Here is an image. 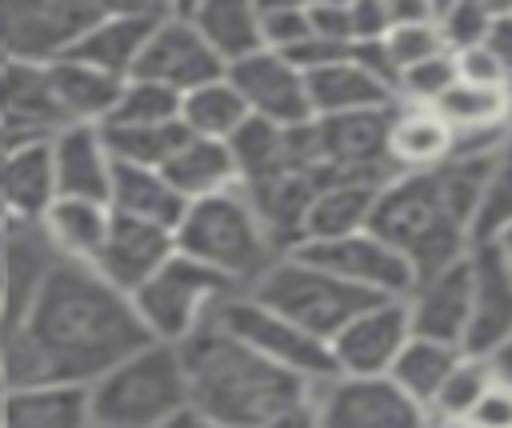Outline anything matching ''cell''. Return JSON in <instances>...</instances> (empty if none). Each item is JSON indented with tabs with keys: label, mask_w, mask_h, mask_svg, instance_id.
Here are the masks:
<instances>
[{
	"label": "cell",
	"mask_w": 512,
	"mask_h": 428,
	"mask_svg": "<svg viewBox=\"0 0 512 428\" xmlns=\"http://www.w3.org/2000/svg\"><path fill=\"white\" fill-rule=\"evenodd\" d=\"M144 344L152 340L136 320L132 300L104 284L88 264L60 260L0 348V384L4 392L36 384L92 388Z\"/></svg>",
	"instance_id": "cell-1"
},
{
	"label": "cell",
	"mask_w": 512,
	"mask_h": 428,
	"mask_svg": "<svg viewBox=\"0 0 512 428\" xmlns=\"http://www.w3.org/2000/svg\"><path fill=\"white\" fill-rule=\"evenodd\" d=\"M188 408L220 428H264L276 412L312 396L316 384L268 364L216 320L180 344Z\"/></svg>",
	"instance_id": "cell-2"
},
{
	"label": "cell",
	"mask_w": 512,
	"mask_h": 428,
	"mask_svg": "<svg viewBox=\"0 0 512 428\" xmlns=\"http://www.w3.org/2000/svg\"><path fill=\"white\" fill-rule=\"evenodd\" d=\"M368 232L396 248L416 280H428L468 256V228L448 212L432 172L388 180L368 216Z\"/></svg>",
	"instance_id": "cell-3"
},
{
	"label": "cell",
	"mask_w": 512,
	"mask_h": 428,
	"mask_svg": "<svg viewBox=\"0 0 512 428\" xmlns=\"http://www.w3.org/2000/svg\"><path fill=\"white\" fill-rule=\"evenodd\" d=\"M176 252L224 276L232 288H252L276 260V244L268 240L260 216L252 212L244 188H228L204 200H192L176 224Z\"/></svg>",
	"instance_id": "cell-4"
},
{
	"label": "cell",
	"mask_w": 512,
	"mask_h": 428,
	"mask_svg": "<svg viewBox=\"0 0 512 428\" xmlns=\"http://www.w3.org/2000/svg\"><path fill=\"white\" fill-rule=\"evenodd\" d=\"M92 424L100 428H160L188 408V380L180 348L144 344L116 368H108L92 388Z\"/></svg>",
	"instance_id": "cell-5"
},
{
	"label": "cell",
	"mask_w": 512,
	"mask_h": 428,
	"mask_svg": "<svg viewBox=\"0 0 512 428\" xmlns=\"http://www.w3.org/2000/svg\"><path fill=\"white\" fill-rule=\"evenodd\" d=\"M252 300H260L264 308L280 312L284 320H292L296 328H304L316 340H332L352 316H360L368 304L388 300V296H372L364 288H352L344 280H336L332 272L300 260V256H280L252 288H244Z\"/></svg>",
	"instance_id": "cell-6"
},
{
	"label": "cell",
	"mask_w": 512,
	"mask_h": 428,
	"mask_svg": "<svg viewBox=\"0 0 512 428\" xmlns=\"http://www.w3.org/2000/svg\"><path fill=\"white\" fill-rule=\"evenodd\" d=\"M240 292L212 268L196 264L192 256L176 252L156 276H148L128 300L136 308V320L144 324L148 340L180 348L188 336H196L204 324L216 320L220 304Z\"/></svg>",
	"instance_id": "cell-7"
},
{
	"label": "cell",
	"mask_w": 512,
	"mask_h": 428,
	"mask_svg": "<svg viewBox=\"0 0 512 428\" xmlns=\"http://www.w3.org/2000/svg\"><path fill=\"white\" fill-rule=\"evenodd\" d=\"M216 324L236 336L244 348H252L256 356H264L268 364L308 380V384H320L328 376H336V364H332V352L324 340L308 336L304 328H296L292 320H284L280 312L264 308L260 300H252L248 292H232L220 312H216Z\"/></svg>",
	"instance_id": "cell-8"
},
{
	"label": "cell",
	"mask_w": 512,
	"mask_h": 428,
	"mask_svg": "<svg viewBox=\"0 0 512 428\" xmlns=\"http://www.w3.org/2000/svg\"><path fill=\"white\" fill-rule=\"evenodd\" d=\"M100 12H104L100 0H12V4H0V60L36 64V68L64 60Z\"/></svg>",
	"instance_id": "cell-9"
},
{
	"label": "cell",
	"mask_w": 512,
	"mask_h": 428,
	"mask_svg": "<svg viewBox=\"0 0 512 428\" xmlns=\"http://www.w3.org/2000/svg\"><path fill=\"white\" fill-rule=\"evenodd\" d=\"M320 428H432L388 376H328L312 388Z\"/></svg>",
	"instance_id": "cell-10"
},
{
	"label": "cell",
	"mask_w": 512,
	"mask_h": 428,
	"mask_svg": "<svg viewBox=\"0 0 512 428\" xmlns=\"http://www.w3.org/2000/svg\"><path fill=\"white\" fill-rule=\"evenodd\" d=\"M136 80H152L176 96H188L192 88L224 76V64L212 56V48L204 44V36L192 28L184 8H164L136 68Z\"/></svg>",
	"instance_id": "cell-11"
},
{
	"label": "cell",
	"mask_w": 512,
	"mask_h": 428,
	"mask_svg": "<svg viewBox=\"0 0 512 428\" xmlns=\"http://www.w3.org/2000/svg\"><path fill=\"white\" fill-rule=\"evenodd\" d=\"M292 256L332 272L336 280L352 284V288H364L372 296H388V300H404L416 284L408 260L388 248L384 240H376L368 228L364 232H352V236H340V240H316V244H300Z\"/></svg>",
	"instance_id": "cell-12"
},
{
	"label": "cell",
	"mask_w": 512,
	"mask_h": 428,
	"mask_svg": "<svg viewBox=\"0 0 512 428\" xmlns=\"http://www.w3.org/2000/svg\"><path fill=\"white\" fill-rule=\"evenodd\" d=\"M224 76L240 92L252 120H264V124H276V128H300V124L312 120L304 72L288 56L260 48L248 60L224 68Z\"/></svg>",
	"instance_id": "cell-13"
},
{
	"label": "cell",
	"mask_w": 512,
	"mask_h": 428,
	"mask_svg": "<svg viewBox=\"0 0 512 428\" xmlns=\"http://www.w3.org/2000/svg\"><path fill=\"white\" fill-rule=\"evenodd\" d=\"M408 340L412 324L404 300H376L328 340V352L336 376H388Z\"/></svg>",
	"instance_id": "cell-14"
},
{
	"label": "cell",
	"mask_w": 512,
	"mask_h": 428,
	"mask_svg": "<svg viewBox=\"0 0 512 428\" xmlns=\"http://www.w3.org/2000/svg\"><path fill=\"white\" fill-rule=\"evenodd\" d=\"M472 308L464 328V356L488 360L512 336V256L496 244H472Z\"/></svg>",
	"instance_id": "cell-15"
},
{
	"label": "cell",
	"mask_w": 512,
	"mask_h": 428,
	"mask_svg": "<svg viewBox=\"0 0 512 428\" xmlns=\"http://www.w3.org/2000/svg\"><path fill=\"white\" fill-rule=\"evenodd\" d=\"M172 256H176V232L172 228H160V224H148V220H132V216H116L112 212L108 236H104L96 260L88 268L104 284H112L116 292L132 296Z\"/></svg>",
	"instance_id": "cell-16"
},
{
	"label": "cell",
	"mask_w": 512,
	"mask_h": 428,
	"mask_svg": "<svg viewBox=\"0 0 512 428\" xmlns=\"http://www.w3.org/2000/svg\"><path fill=\"white\" fill-rule=\"evenodd\" d=\"M164 8L168 4H104V12L92 20V28L76 40L68 56L116 80H128Z\"/></svg>",
	"instance_id": "cell-17"
},
{
	"label": "cell",
	"mask_w": 512,
	"mask_h": 428,
	"mask_svg": "<svg viewBox=\"0 0 512 428\" xmlns=\"http://www.w3.org/2000/svg\"><path fill=\"white\" fill-rule=\"evenodd\" d=\"M404 308H408L412 336L460 348L464 328H468V308H472V264H468V256L440 268L428 280H416L412 292L404 296Z\"/></svg>",
	"instance_id": "cell-18"
},
{
	"label": "cell",
	"mask_w": 512,
	"mask_h": 428,
	"mask_svg": "<svg viewBox=\"0 0 512 428\" xmlns=\"http://www.w3.org/2000/svg\"><path fill=\"white\" fill-rule=\"evenodd\" d=\"M304 88H308V108L312 120L324 116H348V112H376V108H392L396 92L388 80H380L368 64H360L356 48L324 68L304 72Z\"/></svg>",
	"instance_id": "cell-19"
},
{
	"label": "cell",
	"mask_w": 512,
	"mask_h": 428,
	"mask_svg": "<svg viewBox=\"0 0 512 428\" xmlns=\"http://www.w3.org/2000/svg\"><path fill=\"white\" fill-rule=\"evenodd\" d=\"M48 152H52L56 196L108 204L112 152H108V144H104V132H100V128L68 124V128H60L56 136H48Z\"/></svg>",
	"instance_id": "cell-20"
},
{
	"label": "cell",
	"mask_w": 512,
	"mask_h": 428,
	"mask_svg": "<svg viewBox=\"0 0 512 428\" xmlns=\"http://www.w3.org/2000/svg\"><path fill=\"white\" fill-rule=\"evenodd\" d=\"M60 252L52 248V240L44 236V228L36 220H12L4 232V304L12 312V320H20L32 300L40 296V288L48 284V276L56 272Z\"/></svg>",
	"instance_id": "cell-21"
},
{
	"label": "cell",
	"mask_w": 512,
	"mask_h": 428,
	"mask_svg": "<svg viewBox=\"0 0 512 428\" xmlns=\"http://www.w3.org/2000/svg\"><path fill=\"white\" fill-rule=\"evenodd\" d=\"M56 200L48 140L16 144L0 156V208L8 220H40Z\"/></svg>",
	"instance_id": "cell-22"
},
{
	"label": "cell",
	"mask_w": 512,
	"mask_h": 428,
	"mask_svg": "<svg viewBox=\"0 0 512 428\" xmlns=\"http://www.w3.org/2000/svg\"><path fill=\"white\" fill-rule=\"evenodd\" d=\"M44 76H48V92L56 100V112H60L64 128L68 124L100 128L108 120L116 96H120V84H124V80H116V76H108L100 68H88V64H80L72 56L44 64Z\"/></svg>",
	"instance_id": "cell-23"
},
{
	"label": "cell",
	"mask_w": 512,
	"mask_h": 428,
	"mask_svg": "<svg viewBox=\"0 0 512 428\" xmlns=\"http://www.w3.org/2000/svg\"><path fill=\"white\" fill-rule=\"evenodd\" d=\"M0 428H92V400L80 384L8 388L0 396Z\"/></svg>",
	"instance_id": "cell-24"
},
{
	"label": "cell",
	"mask_w": 512,
	"mask_h": 428,
	"mask_svg": "<svg viewBox=\"0 0 512 428\" xmlns=\"http://www.w3.org/2000/svg\"><path fill=\"white\" fill-rule=\"evenodd\" d=\"M452 128L432 112V108H416V104H396L392 108V124H388V164L396 168V176L408 172H436L448 156H452Z\"/></svg>",
	"instance_id": "cell-25"
},
{
	"label": "cell",
	"mask_w": 512,
	"mask_h": 428,
	"mask_svg": "<svg viewBox=\"0 0 512 428\" xmlns=\"http://www.w3.org/2000/svg\"><path fill=\"white\" fill-rule=\"evenodd\" d=\"M108 208L116 216H132V220H148L160 228L180 224L184 216V196L164 180L160 168H140V164H120L112 160V184H108Z\"/></svg>",
	"instance_id": "cell-26"
},
{
	"label": "cell",
	"mask_w": 512,
	"mask_h": 428,
	"mask_svg": "<svg viewBox=\"0 0 512 428\" xmlns=\"http://www.w3.org/2000/svg\"><path fill=\"white\" fill-rule=\"evenodd\" d=\"M192 28L204 36V44L212 48V56L232 68L240 60H248L252 52H260V4L248 0H204V4H188L184 8Z\"/></svg>",
	"instance_id": "cell-27"
},
{
	"label": "cell",
	"mask_w": 512,
	"mask_h": 428,
	"mask_svg": "<svg viewBox=\"0 0 512 428\" xmlns=\"http://www.w3.org/2000/svg\"><path fill=\"white\" fill-rule=\"evenodd\" d=\"M380 188L384 184H364V180H332V184H320L316 196H312L308 220H304V244L340 240V236L364 232L368 228V216L376 208Z\"/></svg>",
	"instance_id": "cell-28"
},
{
	"label": "cell",
	"mask_w": 512,
	"mask_h": 428,
	"mask_svg": "<svg viewBox=\"0 0 512 428\" xmlns=\"http://www.w3.org/2000/svg\"><path fill=\"white\" fill-rule=\"evenodd\" d=\"M160 172H164V180L184 196V204L204 200V196H216V192H228V188H240L232 152H228V144H220V140L188 136V140L172 152V160H168Z\"/></svg>",
	"instance_id": "cell-29"
},
{
	"label": "cell",
	"mask_w": 512,
	"mask_h": 428,
	"mask_svg": "<svg viewBox=\"0 0 512 428\" xmlns=\"http://www.w3.org/2000/svg\"><path fill=\"white\" fill-rule=\"evenodd\" d=\"M44 228V236L52 240V248L60 252V260H72V264H92L104 236H108V224H112V208L108 204H96V200H68V196H56L48 204V212L36 220Z\"/></svg>",
	"instance_id": "cell-30"
},
{
	"label": "cell",
	"mask_w": 512,
	"mask_h": 428,
	"mask_svg": "<svg viewBox=\"0 0 512 428\" xmlns=\"http://www.w3.org/2000/svg\"><path fill=\"white\" fill-rule=\"evenodd\" d=\"M244 120H248V108H244L240 92L228 84V76H216V80L192 88L188 96H180V124L188 128V136L228 144Z\"/></svg>",
	"instance_id": "cell-31"
},
{
	"label": "cell",
	"mask_w": 512,
	"mask_h": 428,
	"mask_svg": "<svg viewBox=\"0 0 512 428\" xmlns=\"http://www.w3.org/2000/svg\"><path fill=\"white\" fill-rule=\"evenodd\" d=\"M460 356H464V352L452 348V344H436V340L412 336V340L400 348L396 364L388 368V380H392L408 400H416V404L428 412V404L436 400L440 384H444L448 372L460 364Z\"/></svg>",
	"instance_id": "cell-32"
},
{
	"label": "cell",
	"mask_w": 512,
	"mask_h": 428,
	"mask_svg": "<svg viewBox=\"0 0 512 428\" xmlns=\"http://www.w3.org/2000/svg\"><path fill=\"white\" fill-rule=\"evenodd\" d=\"M228 152H232L240 184H260L268 176L296 172L292 168V148H288V128H276V124H264V120H252V116L228 140Z\"/></svg>",
	"instance_id": "cell-33"
},
{
	"label": "cell",
	"mask_w": 512,
	"mask_h": 428,
	"mask_svg": "<svg viewBox=\"0 0 512 428\" xmlns=\"http://www.w3.org/2000/svg\"><path fill=\"white\" fill-rule=\"evenodd\" d=\"M432 112L452 128V136L464 132H488L500 124H512V92L508 88H476L456 80L436 104Z\"/></svg>",
	"instance_id": "cell-34"
},
{
	"label": "cell",
	"mask_w": 512,
	"mask_h": 428,
	"mask_svg": "<svg viewBox=\"0 0 512 428\" xmlns=\"http://www.w3.org/2000/svg\"><path fill=\"white\" fill-rule=\"evenodd\" d=\"M508 228H512V128L492 156V168H488V180L480 192V208L468 224V248L496 244Z\"/></svg>",
	"instance_id": "cell-35"
},
{
	"label": "cell",
	"mask_w": 512,
	"mask_h": 428,
	"mask_svg": "<svg viewBox=\"0 0 512 428\" xmlns=\"http://www.w3.org/2000/svg\"><path fill=\"white\" fill-rule=\"evenodd\" d=\"M176 120H180V96L176 92H168L152 80L128 76L100 128H160V124H176Z\"/></svg>",
	"instance_id": "cell-36"
},
{
	"label": "cell",
	"mask_w": 512,
	"mask_h": 428,
	"mask_svg": "<svg viewBox=\"0 0 512 428\" xmlns=\"http://www.w3.org/2000/svg\"><path fill=\"white\" fill-rule=\"evenodd\" d=\"M488 384H492L488 360L460 356V364L448 372V380L440 384L436 400L428 404V424L432 428H460L468 420V412L476 408V400L488 392Z\"/></svg>",
	"instance_id": "cell-37"
},
{
	"label": "cell",
	"mask_w": 512,
	"mask_h": 428,
	"mask_svg": "<svg viewBox=\"0 0 512 428\" xmlns=\"http://www.w3.org/2000/svg\"><path fill=\"white\" fill-rule=\"evenodd\" d=\"M100 132H104L112 160L140 164V168H164L172 160V152L188 140V128L180 120L160 124V128H100Z\"/></svg>",
	"instance_id": "cell-38"
},
{
	"label": "cell",
	"mask_w": 512,
	"mask_h": 428,
	"mask_svg": "<svg viewBox=\"0 0 512 428\" xmlns=\"http://www.w3.org/2000/svg\"><path fill=\"white\" fill-rule=\"evenodd\" d=\"M380 48H384V60H388L392 76H400L404 68H416V64L448 52L444 40H440V32H436V16L432 20H416V24H392L384 32Z\"/></svg>",
	"instance_id": "cell-39"
},
{
	"label": "cell",
	"mask_w": 512,
	"mask_h": 428,
	"mask_svg": "<svg viewBox=\"0 0 512 428\" xmlns=\"http://www.w3.org/2000/svg\"><path fill=\"white\" fill-rule=\"evenodd\" d=\"M456 84V56L440 52L416 68H404L396 76V104H416V108H432L448 88Z\"/></svg>",
	"instance_id": "cell-40"
},
{
	"label": "cell",
	"mask_w": 512,
	"mask_h": 428,
	"mask_svg": "<svg viewBox=\"0 0 512 428\" xmlns=\"http://www.w3.org/2000/svg\"><path fill=\"white\" fill-rule=\"evenodd\" d=\"M488 24H492V4H472V0L436 4V32H440V40L452 56L464 52V48L484 44Z\"/></svg>",
	"instance_id": "cell-41"
},
{
	"label": "cell",
	"mask_w": 512,
	"mask_h": 428,
	"mask_svg": "<svg viewBox=\"0 0 512 428\" xmlns=\"http://www.w3.org/2000/svg\"><path fill=\"white\" fill-rule=\"evenodd\" d=\"M312 36L304 4H260V44L268 52L292 56Z\"/></svg>",
	"instance_id": "cell-42"
},
{
	"label": "cell",
	"mask_w": 512,
	"mask_h": 428,
	"mask_svg": "<svg viewBox=\"0 0 512 428\" xmlns=\"http://www.w3.org/2000/svg\"><path fill=\"white\" fill-rule=\"evenodd\" d=\"M456 80L476 84V88H508V84H512L508 68H504V64H500L484 44L456 52Z\"/></svg>",
	"instance_id": "cell-43"
},
{
	"label": "cell",
	"mask_w": 512,
	"mask_h": 428,
	"mask_svg": "<svg viewBox=\"0 0 512 428\" xmlns=\"http://www.w3.org/2000/svg\"><path fill=\"white\" fill-rule=\"evenodd\" d=\"M304 8H308L312 36H320L328 44H340V48H356V40H352V4L324 0V4H304Z\"/></svg>",
	"instance_id": "cell-44"
},
{
	"label": "cell",
	"mask_w": 512,
	"mask_h": 428,
	"mask_svg": "<svg viewBox=\"0 0 512 428\" xmlns=\"http://www.w3.org/2000/svg\"><path fill=\"white\" fill-rule=\"evenodd\" d=\"M460 428H512V388L492 380Z\"/></svg>",
	"instance_id": "cell-45"
},
{
	"label": "cell",
	"mask_w": 512,
	"mask_h": 428,
	"mask_svg": "<svg viewBox=\"0 0 512 428\" xmlns=\"http://www.w3.org/2000/svg\"><path fill=\"white\" fill-rule=\"evenodd\" d=\"M484 48L508 68V76H512V4H504V8H496L492 4V24H488V36H484Z\"/></svg>",
	"instance_id": "cell-46"
},
{
	"label": "cell",
	"mask_w": 512,
	"mask_h": 428,
	"mask_svg": "<svg viewBox=\"0 0 512 428\" xmlns=\"http://www.w3.org/2000/svg\"><path fill=\"white\" fill-rule=\"evenodd\" d=\"M264 428H320L312 396H308V400H300V404H292V408H284V412H276Z\"/></svg>",
	"instance_id": "cell-47"
},
{
	"label": "cell",
	"mask_w": 512,
	"mask_h": 428,
	"mask_svg": "<svg viewBox=\"0 0 512 428\" xmlns=\"http://www.w3.org/2000/svg\"><path fill=\"white\" fill-rule=\"evenodd\" d=\"M488 372H492V380L496 384H504V388H512V336L488 356Z\"/></svg>",
	"instance_id": "cell-48"
},
{
	"label": "cell",
	"mask_w": 512,
	"mask_h": 428,
	"mask_svg": "<svg viewBox=\"0 0 512 428\" xmlns=\"http://www.w3.org/2000/svg\"><path fill=\"white\" fill-rule=\"evenodd\" d=\"M160 428H220V424H212V420H204L200 412L184 408L180 416H172V420H168V424H160Z\"/></svg>",
	"instance_id": "cell-49"
},
{
	"label": "cell",
	"mask_w": 512,
	"mask_h": 428,
	"mask_svg": "<svg viewBox=\"0 0 512 428\" xmlns=\"http://www.w3.org/2000/svg\"><path fill=\"white\" fill-rule=\"evenodd\" d=\"M12 328H16V320H12V312H8V304H4V296H0V348L8 344Z\"/></svg>",
	"instance_id": "cell-50"
},
{
	"label": "cell",
	"mask_w": 512,
	"mask_h": 428,
	"mask_svg": "<svg viewBox=\"0 0 512 428\" xmlns=\"http://www.w3.org/2000/svg\"><path fill=\"white\" fill-rule=\"evenodd\" d=\"M8 232V228H4ZM4 232H0V296H4Z\"/></svg>",
	"instance_id": "cell-51"
},
{
	"label": "cell",
	"mask_w": 512,
	"mask_h": 428,
	"mask_svg": "<svg viewBox=\"0 0 512 428\" xmlns=\"http://www.w3.org/2000/svg\"><path fill=\"white\" fill-rule=\"evenodd\" d=\"M500 248H504V252H508V256H512V228H508V232H504V236H500Z\"/></svg>",
	"instance_id": "cell-52"
},
{
	"label": "cell",
	"mask_w": 512,
	"mask_h": 428,
	"mask_svg": "<svg viewBox=\"0 0 512 428\" xmlns=\"http://www.w3.org/2000/svg\"><path fill=\"white\" fill-rule=\"evenodd\" d=\"M0 396H4V384H0Z\"/></svg>",
	"instance_id": "cell-53"
},
{
	"label": "cell",
	"mask_w": 512,
	"mask_h": 428,
	"mask_svg": "<svg viewBox=\"0 0 512 428\" xmlns=\"http://www.w3.org/2000/svg\"><path fill=\"white\" fill-rule=\"evenodd\" d=\"M508 92H512V84H508Z\"/></svg>",
	"instance_id": "cell-54"
},
{
	"label": "cell",
	"mask_w": 512,
	"mask_h": 428,
	"mask_svg": "<svg viewBox=\"0 0 512 428\" xmlns=\"http://www.w3.org/2000/svg\"><path fill=\"white\" fill-rule=\"evenodd\" d=\"M92 428H100V424H92Z\"/></svg>",
	"instance_id": "cell-55"
}]
</instances>
